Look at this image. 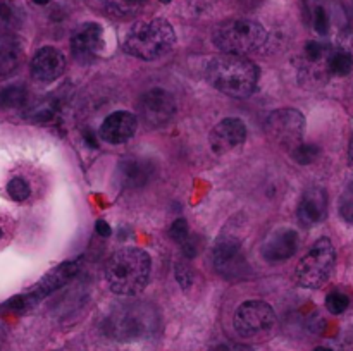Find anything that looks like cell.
Returning a JSON list of instances; mask_svg holds the SVG:
<instances>
[{"label":"cell","instance_id":"obj_30","mask_svg":"<svg viewBox=\"0 0 353 351\" xmlns=\"http://www.w3.org/2000/svg\"><path fill=\"white\" fill-rule=\"evenodd\" d=\"M324 55H326V47H324L323 43H319V41L316 40L307 41L305 57L309 58L310 62H319L321 58H324Z\"/></svg>","mask_w":353,"mask_h":351},{"label":"cell","instance_id":"obj_12","mask_svg":"<svg viewBox=\"0 0 353 351\" xmlns=\"http://www.w3.org/2000/svg\"><path fill=\"white\" fill-rule=\"evenodd\" d=\"M247 140V126L238 117H226L212 127L209 136L210 148L214 153L223 155L240 147Z\"/></svg>","mask_w":353,"mask_h":351},{"label":"cell","instance_id":"obj_24","mask_svg":"<svg viewBox=\"0 0 353 351\" xmlns=\"http://www.w3.org/2000/svg\"><path fill=\"white\" fill-rule=\"evenodd\" d=\"M319 155H321V150H319V147H316V145L300 143L292 150L293 160L299 162V164H302V165L312 164V162L317 160V157H319Z\"/></svg>","mask_w":353,"mask_h":351},{"label":"cell","instance_id":"obj_25","mask_svg":"<svg viewBox=\"0 0 353 351\" xmlns=\"http://www.w3.org/2000/svg\"><path fill=\"white\" fill-rule=\"evenodd\" d=\"M7 193H9V196L14 202H24L31 195L30 182L23 178H12L9 184H7Z\"/></svg>","mask_w":353,"mask_h":351},{"label":"cell","instance_id":"obj_18","mask_svg":"<svg viewBox=\"0 0 353 351\" xmlns=\"http://www.w3.org/2000/svg\"><path fill=\"white\" fill-rule=\"evenodd\" d=\"M154 174L152 162L140 158H123L116 169V179L119 186L126 189H137L147 184Z\"/></svg>","mask_w":353,"mask_h":351},{"label":"cell","instance_id":"obj_26","mask_svg":"<svg viewBox=\"0 0 353 351\" xmlns=\"http://www.w3.org/2000/svg\"><path fill=\"white\" fill-rule=\"evenodd\" d=\"M348 305H350V298H348L347 295H343V292L334 291L327 295L326 308L327 312L333 313V315H341V313L348 308Z\"/></svg>","mask_w":353,"mask_h":351},{"label":"cell","instance_id":"obj_20","mask_svg":"<svg viewBox=\"0 0 353 351\" xmlns=\"http://www.w3.org/2000/svg\"><path fill=\"white\" fill-rule=\"evenodd\" d=\"M145 0H105V9L116 19H130L141 9Z\"/></svg>","mask_w":353,"mask_h":351},{"label":"cell","instance_id":"obj_2","mask_svg":"<svg viewBox=\"0 0 353 351\" xmlns=\"http://www.w3.org/2000/svg\"><path fill=\"white\" fill-rule=\"evenodd\" d=\"M152 260L140 248H121L109 258L105 279L110 291L119 296H137L148 284Z\"/></svg>","mask_w":353,"mask_h":351},{"label":"cell","instance_id":"obj_36","mask_svg":"<svg viewBox=\"0 0 353 351\" xmlns=\"http://www.w3.org/2000/svg\"><path fill=\"white\" fill-rule=\"evenodd\" d=\"M31 2H33L34 6H47V3L50 2V0H31Z\"/></svg>","mask_w":353,"mask_h":351},{"label":"cell","instance_id":"obj_9","mask_svg":"<svg viewBox=\"0 0 353 351\" xmlns=\"http://www.w3.org/2000/svg\"><path fill=\"white\" fill-rule=\"evenodd\" d=\"M274 323L276 313L272 306L259 299L241 303L234 313V329L243 337H254L268 332Z\"/></svg>","mask_w":353,"mask_h":351},{"label":"cell","instance_id":"obj_31","mask_svg":"<svg viewBox=\"0 0 353 351\" xmlns=\"http://www.w3.org/2000/svg\"><path fill=\"white\" fill-rule=\"evenodd\" d=\"M181 248H183V253H185L186 258H193L196 255V251H199V241L193 240L192 236H188L181 243Z\"/></svg>","mask_w":353,"mask_h":351},{"label":"cell","instance_id":"obj_27","mask_svg":"<svg viewBox=\"0 0 353 351\" xmlns=\"http://www.w3.org/2000/svg\"><path fill=\"white\" fill-rule=\"evenodd\" d=\"M340 215L343 217V220L353 224V181L340 196Z\"/></svg>","mask_w":353,"mask_h":351},{"label":"cell","instance_id":"obj_17","mask_svg":"<svg viewBox=\"0 0 353 351\" xmlns=\"http://www.w3.org/2000/svg\"><path fill=\"white\" fill-rule=\"evenodd\" d=\"M299 220L302 226L310 227L323 222L327 217V195L323 188H310L303 193L299 203Z\"/></svg>","mask_w":353,"mask_h":351},{"label":"cell","instance_id":"obj_32","mask_svg":"<svg viewBox=\"0 0 353 351\" xmlns=\"http://www.w3.org/2000/svg\"><path fill=\"white\" fill-rule=\"evenodd\" d=\"M212 351H252V348L247 346V344H240V343H226V344H219V346L214 348Z\"/></svg>","mask_w":353,"mask_h":351},{"label":"cell","instance_id":"obj_6","mask_svg":"<svg viewBox=\"0 0 353 351\" xmlns=\"http://www.w3.org/2000/svg\"><path fill=\"white\" fill-rule=\"evenodd\" d=\"M334 264L336 251L333 243L327 237H321L296 265V282L307 289L321 288L333 274Z\"/></svg>","mask_w":353,"mask_h":351},{"label":"cell","instance_id":"obj_23","mask_svg":"<svg viewBox=\"0 0 353 351\" xmlns=\"http://www.w3.org/2000/svg\"><path fill=\"white\" fill-rule=\"evenodd\" d=\"M312 26L321 36H326L331 30V16L330 10L323 6V3H316L312 7Z\"/></svg>","mask_w":353,"mask_h":351},{"label":"cell","instance_id":"obj_37","mask_svg":"<svg viewBox=\"0 0 353 351\" xmlns=\"http://www.w3.org/2000/svg\"><path fill=\"white\" fill-rule=\"evenodd\" d=\"M314 351H333V350H331V348H326V346H319V348H316Z\"/></svg>","mask_w":353,"mask_h":351},{"label":"cell","instance_id":"obj_33","mask_svg":"<svg viewBox=\"0 0 353 351\" xmlns=\"http://www.w3.org/2000/svg\"><path fill=\"white\" fill-rule=\"evenodd\" d=\"M95 231H97V234H99V236H102V237L110 236V226L105 222V220H97Z\"/></svg>","mask_w":353,"mask_h":351},{"label":"cell","instance_id":"obj_1","mask_svg":"<svg viewBox=\"0 0 353 351\" xmlns=\"http://www.w3.org/2000/svg\"><path fill=\"white\" fill-rule=\"evenodd\" d=\"M259 67L245 55L224 54L207 65L205 78L216 89L233 98H247L259 83Z\"/></svg>","mask_w":353,"mask_h":351},{"label":"cell","instance_id":"obj_8","mask_svg":"<svg viewBox=\"0 0 353 351\" xmlns=\"http://www.w3.org/2000/svg\"><path fill=\"white\" fill-rule=\"evenodd\" d=\"M76 274H78V264H76V262H64V264L52 268V270L48 272V274L45 275L37 286H34V289H31V291L26 292V295L12 298L9 303H7V306H10V308L14 310L31 308V306L40 303L43 298H47L50 292L57 291L59 288L68 284Z\"/></svg>","mask_w":353,"mask_h":351},{"label":"cell","instance_id":"obj_19","mask_svg":"<svg viewBox=\"0 0 353 351\" xmlns=\"http://www.w3.org/2000/svg\"><path fill=\"white\" fill-rule=\"evenodd\" d=\"M23 62V45L14 34H0V78L14 74Z\"/></svg>","mask_w":353,"mask_h":351},{"label":"cell","instance_id":"obj_34","mask_svg":"<svg viewBox=\"0 0 353 351\" xmlns=\"http://www.w3.org/2000/svg\"><path fill=\"white\" fill-rule=\"evenodd\" d=\"M83 138H85V141L88 143L90 148H99V141H97V138L93 136L92 131H85Z\"/></svg>","mask_w":353,"mask_h":351},{"label":"cell","instance_id":"obj_39","mask_svg":"<svg viewBox=\"0 0 353 351\" xmlns=\"http://www.w3.org/2000/svg\"><path fill=\"white\" fill-rule=\"evenodd\" d=\"M0 237H2V229H0Z\"/></svg>","mask_w":353,"mask_h":351},{"label":"cell","instance_id":"obj_21","mask_svg":"<svg viewBox=\"0 0 353 351\" xmlns=\"http://www.w3.org/2000/svg\"><path fill=\"white\" fill-rule=\"evenodd\" d=\"M26 105V89L19 85L7 86L0 92V107L3 109H21Z\"/></svg>","mask_w":353,"mask_h":351},{"label":"cell","instance_id":"obj_29","mask_svg":"<svg viewBox=\"0 0 353 351\" xmlns=\"http://www.w3.org/2000/svg\"><path fill=\"white\" fill-rule=\"evenodd\" d=\"M169 234L174 241H178L179 244L190 236V226L185 219H176L174 222L171 224V229H169Z\"/></svg>","mask_w":353,"mask_h":351},{"label":"cell","instance_id":"obj_4","mask_svg":"<svg viewBox=\"0 0 353 351\" xmlns=\"http://www.w3.org/2000/svg\"><path fill=\"white\" fill-rule=\"evenodd\" d=\"M176 41V33L169 21L157 19L137 23L128 33L124 48L133 57L141 61H155L172 48Z\"/></svg>","mask_w":353,"mask_h":351},{"label":"cell","instance_id":"obj_3","mask_svg":"<svg viewBox=\"0 0 353 351\" xmlns=\"http://www.w3.org/2000/svg\"><path fill=\"white\" fill-rule=\"evenodd\" d=\"M161 317L150 303L131 301L116 306L105 319L103 329L109 337L123 343L140 341L157 334Z\"/></svg>","mask_w":353,"mask_h":351},{"label":"cell","instance_id":"obj_28","mask_svg":"<svg viewBox=\"0 0 353 351\" xmlns=\"http://www.w3.org/2000/svg\"><path fill=\"white\" fill-rule=\"evenodd\" d=\"M174 277H176V282L181 286V289L192 288L193 270L188 264H185V262H179V264H176L174 265Z\"/></svg>","mask_w":353,"mask_h":351},{"label":"cell","instance_id":"obj_22","mask_svg":"<svg viewBox=\"0 0 353 351\" xmlns=\"http://www.w3.org/2000/svg\"><path fill=\"white\" fill-rule=\"evenodd\" d=\"M327 69L334 76H348L353 69V57L345 50L334 52L327 57Z\"/></svg>","mask_w":353,"mask_h":351},{"label":"cell","instance_id":"obj_38","mask_svg":"<svg viewBox=\"0 0 353 351\" xmlns=\"http://www.w3.org/2000/svg\"><path fill=\"white\" fill-rule=\"evenodd\" d=\"M161 2H164V3H169V2H171V0H161Z\"/></svg>","mask_w":353,"mask_h":351},{"label":"cell","instance_id":"obj_10","mask_svg":"<svg viewBox=\"0 0 353 351\" xmlns=\"http://www.w3.org/2000/svg\"><path fill=\"white\" fill-rule=\"evenodd\" d=\"M214 267L223 277L240 279L248 272V262L241 250V241L234 236H223L212 251Z\"/></svg>","mask_w":353,"mask_h":351},{"label":"cell","instance_id":"obj_16","mask_svg":"<svg viewBox=\"0 0 353 351\" xmlns=\"http://www.w3.org/2000/svg\"><path fill=\"white\" fill-rule=\"evenodd\" d=\"M137 127L138 120L133 114L126 112V110H117V112H112L105 117V120L100 126V136L110 145H121L134 136Z\"/></svg>","mask_w":353,"mask_h":351},{"label":"cell","instance_id":"obj_7","mask_svg":"<svg viewBox=\"0 0 353 351\" xmlns=\"http://www.w3.org/2000/svg\"><path fill=\"white\" fill-rule=\"evenodd\" d=\"M305 117L296 109H278L265 119V133L281 147L295 148L302 143Z\"/></svg>","mask_w":353,"mask_h":351},{"label":"cell","instance_id":"obj_5","mask_svg":"<svg viewBox=\"0 0 353 351\" xmlns=\"http://www.w3.org/2000/svg\"><path fill=\"white\" fill-rule=\"evenodd\" d=\"M214 45L224 54L245 55L257 50L268 40V31L261 23L254 19H236L223 21L214 30Z\"/></svg>","mask_w":353,"mask_h":351},{"label":"cell","instance_id":"obj_13","mask_svg":"<svg viewBox=\"0 0 353 351\" xmlns=\"http://www.w3.org/2000/svg\"><path fill=\"white\" fill-rule=\"evenodd\" d=\"M103 47V30L99 23H85L74 31L71 48L76 61L88 64L99 55Z\"/></svg>","mask_w":353,"mask_h":351},{"label":"cell","instance_id":"obj_14","mask_svg":"<svg viewBox=\"0 0 353 351\" xmlns=\"http://www.w3.org/2000/svg\"><path fill=\"white\" fill-rule=\"evenodd\" d=\"M31 76L40 83H52L64 74L65 57L59 48L41 47L31 58Z\"/></svg>","mask_w":353,"mask_h":351},{"label":"cell","instance_id":"obj_11","mask_svg":"<svg viewBox=\"0 0 353 351\" xmlns=\"http://www.w3.org/2000/svg\"><path fill=\"white\" fill-rule=\"evenodd\" d=\"M140 117L147 126H165L176 114V100L169 92L162 88H152L141 95L138 102Z\"/></svg>","mask_w":353,"mask_h":351},{"label":"cell","instance_id":"obj_15","mask_svg":"<svg viewBox=\"0 0 353 351\" xmlns=\"http://www.w3.org/2000/svg\"><path fill=\"white\" fill-rule=\"evenodd\" d=\"M300 244V236L293 229H278L269 234L262 244V257L269 264H281L290 260L296 253Z\"/></svg>","mask_w":353,"mask_h":351},{"label":"cell","instance_id":"obj_35","mask_svg":"<svg viewBox=\"0 0 353 351\" xmlns=\"http://www.w3.org/2000/svg\"><path fill=\"white\" fill-rule=\"evenodd\" d=\"M348 158H350V162L353 164V136H352V141H350V148H348Z\"/></svg>","mask_w":353,"mask_h":351}]
</instances>
